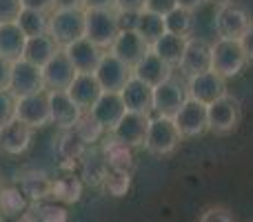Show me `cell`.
<instances>
[{"mask_svg":"<svg viewBox=\"0 0 253 222\" xmlns=\"http://www.w3.org/2000/svg\"><path fill=\"white\" fill-rule=\"evenodd\" d=\"M120 13L109 9H84V38L91 40L98 49L109 51L120 34Z\"/></svg>","mask_w":253,"mask_h":222,"instance_id":"6da1fadb","label":"cell"},{"mask_svg":"<svg viewBox=\"0 0 253 222\" xmlns=\"http://www.w3.org/2000/svg\"><path fill=\"white\" fill-rule=\"evenodd\" d=\"M47 34L60 49L84 38V9H53L49 13Z\"/></svg>","mask_w":253,"mask_h":222,"instance_id":"7a4b0ae2","label":"cell"},{"mask_svg":"<svg viewBox=\"0 0 253 222\" xmlns=\"http://www.w3.org/2000/svg\"><path fill=\"white\" fill-rule=\"evenodd\" d=\"M247 65V56L242 51L238 40H215L211 44V71L220 78H233L238 76Z\"/></svg>","mask_w":253,"mask_h":222,"instance_id":"3957f363","label":"cell"},{"mask_svg":"<svg viewBox=\"0 0 253 222\" xmlns=\"http://www.w3.org/2000/svg\"><path fill=\"white\" fill-rule=\"evenodd\" d=\"M180 140V131L175 129L171 118H162V116H153L149 120V131L144 138V149L153 156H169L178 149Z\"/></svg>","mask_w":253,"mask_h":222,"instance_id":"277c9868","label":"cell"},{"mask_svg":"<svg viewBox=\"0 0 253 222\" xmlns=\"http://www.w3.org/2000/svg\"><path fill=\"white\" fill-rule=\"evenodd\" d=\"M249 22L251 18L245 11V7H240L238 2H231V0H224L213 18L215 34H218L220 40H240V36L247 31Z\"/></svg>","mask_w":253,"mask_h":222,"instance_id":"5b68a950","label":"cell"},{"mask_svg":"<svg viewBox=\"0 0 253 222\" xmlns=\"http://www.w3.org/2000/svg\"><path fill=\"white\" fill-rule=\"evenodd\" d=\"M13 118H16L18 122H22V125H27L31 131L51 125L47 91L34 93V96L16 98V113H13Z\"/></svg>","mask_w":253,"mask_h":222,"instance_id":"8992f818","label":"cell"},{"mask_svg":"<svg viewBox=\"0 0 253 222\" xmlns=\"http://www.w3.org/2000/svg\"><path fill=\"white\" fill-rule=\"evenodd\" d=\"M184 100H187V85L175 76L153 87V111H156V116L173 118L180 107L184 105Z\"/></svg>","mask_w":253,"mask_h":222,"instance_id":"52a82bcc","label":"cell"},{"mask_svg":"<svg viewBox=\"0 0 253 222\" xmlns=\"http://www.w3.org/2000/svg\"><path fill=\"white\" fill-rule=\"evenodd\" d=\"M240 122V102L233 96H222L207 105V125L213 133H229Z\"/></svg>","mask_w":253,"mask_h":222,"instance_id":"ba28073f","label":"cell"},{"mask_svg":"<svg viewBox=\"0 0 253 222\" xmlns=\"http://www.w3.org/2000/svg\"><path fill=\"white\" fill-rule=\"evenodd\" d=\"M9 91L16 98L22 96H34V93L47 91L42 83V71L40 67L31 65L27 60H16L11 62V80H9Z\"/></svg>","mask_w":253,"mask_h":222,"instance_id":"9c48e42d","label":"cell"},{"mask_svg":"<svg viewBox=\"0 0 253 222\" xmlns=\"http://www.w3.org/2000/svg\"><path fill=\"white\" fill-rule=\"evenodd\" d=\"M93 76H96V80L100 83L102 91L120 93L123 87L126 85V80L131 78V67H126L125 62L118 60L111 51H107V53H102L100 65L93 71Z\"/></svg>","mask_w":253,"mask_h":222,"instance_id":"30bf717a","label":"cell"},{"mask_svg":"<svg viewBox=\"0 0 253 222\" xmlns=\"http://www.w3.org/2000/svg\"><path fill=\"white\" fill-rule=\"evenodd\" d=\"M222 96H227V85H224V78H220L215 71H205V74L187 78V98L191 100L211 105Z\"/></svg>","mask_w":253,"mask_h":222,"instance_id":"8fae6325","label":"cell"},{"mask_svg":"<svg viewBox=\"0 0 253 222\" xmlns=\"http://www.w3.org/2000/svg\"><path fill=\"white\" fill-rule=\"evenodd\" d=\"M171 120H173L175 129L180 131L182 138H196V135L205 133L209 129V125H207V105L191 100V98L184 100V105L180 107Z\"/></svg>","mask_w":253,"mask_h":222,"instance_id":"7c38bea8","label":"cell"},{"mask_svg":"<svg viewBox=\"0 0 253 222\" xmlns=\"http://www.w3.org/2000/svg\"><path fill=\"white\" fill-rule=\"evenodd\" d=\"M178 67L184 78L211 71V44L202 38H187L182 60Z\"/></svg>","mask_w":253,"mask_h":222,"instance_id":"4fadbf2b","label":"cell"},{"mask_svg":"<svg viewBox=\"0 0 253 222\" xmlns=\"http://www.w3.org/2000/svg\"><path fill=\"white\" fill-rule=\"evenodd\" d=\"M149 120L151 116H144V113H133V111H126L120 122L109 131L116 140L125 142L126 147H144V138H147V131H149Z\"/></svg>","mask_w":253,"mask_h":222,"instance_id":"5bb4252c","label":"cell"},{"mask_svg":"<svg viewBox=\"0 0 253 222\" xmlns=\"http://www.w3.org/2000/svg\"><path fill=\"white\" fill-rule=\"evenodd\" d=\"M42 83L47 91H67L69 85L76 78V69L69 62V58L65 56V51H58L47 65L42 67Z\"/></svg>","mask_w":253,"mask_h":222,"instance_id":"9a60e30c","label":"cell"},{"mask_svg":"<svg viewBox=\"0 0 253 222\" xmlns=\"http://www.w3.org/2000/svg\"><path fill=\"white\" fill-rule=\"evenodd\" d=\"M49 96V113H51V125H56L60 131H69L78 125L83 111L78 109L67 91H47Z\"/></svg>","mask_w":253,"mask_h":222,"instance_id":"2e32d148","label":"cell"},{"mask_svg":"<svg viewBox=\"0 0 253 222\" xmlns=\"http://www.w3.org/2000/svg\"><path fill=\"white\" fill-rule=\"evenodd\" d=\"M149 49L151 47H149V44L144 43L133 29H120L118 38L114 40V44H111L109 51L114 53L118 60H123L126 67L133 69V67L144 58V53H149Z\"/></svg>","mask_w":253,"mask_h":222,"instance_id":"e0dca14e","label":"cell"},{"mask_svg":"<svg viewBox=\"0 0 253 222\" xmlns=\"http://www.w3.org/2000/svg\"><path fill=\"white\" fill-rule=\"evenodd\" d=\"M65 56L69 58V62L74 65L76 74H93L100 65V58H102V49H98L91 40L87 38H80L76 43L67 44L62 47Z\"/></svg>","mask_w":253,"mask_h":222,"instance_id":"ac0fdd59","label":"cell"},{"mask_svg":"<svg viewBox=\"0 0 253 222\" xmlns=\"http://www.w3.org/2000/svg\"><path fill=\"white\" fill-rule=\"evenodd\" d=\"M67 93H69V98L78 105L80 111L87 113V111L93 109V105L98 102V98L102 96V87H100V83L96 80L93 74H76L74 83L69 85Z\"/></svg>","mask_w":253,"mask_h":222,"instance_id":"d6986e66","label":"cell"},{"mask_svg":"<svg viewBox=\"0 0 253 222\" xmlns=\"http://www.w3.org/2000/svg\"><path fill=\"white\" fill-rule=\"evenodd\" d=\"M120 98H123L126 111H133V113H149L153 111V89L149 85H144L142 80H138L135 76H131L126 80V85L120 91Z\"/></svg>","mask_w":253,"mask_h":222,"instance_id":"ffe728a7","label":"cell"},{"mask_svg":"<svg viewBox=\"0 0 253 222\" xmlns=\"http://www.w3.org/2000/svg\"><path fill=\"white\" fill-rule=\"evenodd\" d=\"M31 144V129L13 118L11 122L0 127V151L9 156H20Z\"/></svg>","mask_w":253,"mask_h":222,"instance_id":"44dd1931","label":"cell"},{"mask_svg":"<svg viewBox=\"0 0 253 222\" xmlns=\"http://www.w3.org/2000/svg\"><path fill=\"white\" fill-rule=\"evenodd\" d=\"M131 76H135L138 80H142L144 85H149V87L153 89V87H158L160 83H165L167 78H171L173 71H171V67L167 65L165 60H160V58L149 49V53H144L142 60L131 69Z\"/></svg>","mask_w":253,"mask_h":222,"instance_id":"7402d4cb","label":"cell"},{"mask_svg":"<svg viewBox=\"0 0 253 222\" xmlns=\"http://www.w3.org/2000/svg\"><path fill=\"white\" fill-rule=\"evenodd\" d=\"M89 113L105 127V131H111L120 122V118L126 113V107H125L123 98H120V93L102 91V96L98 98V102L93 105V109Z\"/></svg>","mask_w":253,"mask_h":222,"instance_id":"603a6c76","label":"cell"},{"mask_svg":"<svg viewBox=\"0 0 253 222\" xmlns=\"http://www.w3.org/2000/svg\"><path fill=\"white\" fill-rule=\"evenodd\" d=\"M58 51H60V47L56 44V40L49 34H40V36H34V38H27L25 51H22V60H27L42 69Z\"/></svg>","mask_w":253,"mask_h":222,"instance_id":"cb8c5ba5","label":"cell"},{"mask_svg":"<svg viewBox=\"0 0 253 222\" xmlns=\"http://www.w3.org/2000/svg\"><path fill=\"white\" fill-rule=\"evenodd\" d=\"M27 44V36L18 27V22H7L0 25V58L9 62H16L22 58Z\"/></svg>","mask_w":253,"mask_h":222,"instance_id":"d4e9b609","label":"cell"},{"mask_svg":"<svg viewBox=\"0 0 253 222\" xmlns=\"http://www.w3.org/2000/svg\"><path fill=\"white\" fill-rule=\"evenodd\" d=\"M184 44H187V38L182 36H173V34H162L156 43L151 44V51L156 53L160 60H165L167 65L173 69V67L180 65L182 60V53H184Z\"/></svg>","mask_w":253,"mask_h":222,"instance_id":"484cf974","label":"cell"},{"mask_svg":"<svg viewBox=\"0 0 253 222\" xmlns=\"http://www.w3.org/2000/svg\"><path fill=\"white\" fill-rule=\"evenodd\" d=\"M102 158H105L107 167L109 169H116V171H131L133 167V149L126 147L125 142L116 140L111 135L105 144H102Z\"/></svg>","mask_w":253,"mask_h":222,"instance_id":"4316f807","label":"cell"},{"mask_svg":"<svg viewBox=\"0 0 253 222\" xmlns=\"http://www.w3.org/2000/svg\"><path fill=\"white\" fill-rule=\"evenodd\" d=\"M83 196V180L78 176H62V178L51 180V198L58 205H74Z\"/></svg>","mask_w":253,"mask_h":222,"instance_id":"83f0119b","label":"cell"},{"mask_svg":"<svg viewBox=\"0 0 253 222\" xmlns=\"http://www.w3.org/2000/svg\"><path fill=\"white\" fill-rule=\"evenodd\" d=\"M31 207V202L27 200V196L22 193L20 187L9 184V187L0 189V214L4 218H18V216L27 214Z\"/></svg>","mask_w":253,"mask_h":222,"instance_id":"f1b7e54d","label":"cell"},{"mask_svg":"<svg viewBox=\"0 0 253 222\" xmlns=\"http://www.w3.org/2000/svg\"><path fill=\"white\" fill-rule=\"evenodd\" d=\"M133 31L144 40V43L151 47L162 34H165V18L158 16V13H151V11H140L135 13V25H133Z\"/></svg>","mask_w":253,"mask_h":222,"instance_id":"f546056e","label":"cell"},{"mask_svg":"<svg viewBox=\"0 0 253 222\" xmlns=\"http://www.w3.org/2000/svg\"><path fill=\"white\" fill-rule=\"evenodd\" d=\"M18 187L22 189L27 200L36 205V202H44L49 198V193H51V178H47V174H42V171H34V174L22 176Z\"/></svg>","mask_w":253,"mask_h":222,"instance_id":"4dcf8cb0","label":"cell"},{"mask_svg":"<svg viewBox=\"0 0 253 222\" xmlns=\"http://www.w3.org/2000/svg\"><path fill=\"white\" fill-rule=\"evenodd\" d=\"M107 174H109V167H107L102 153L91 158H84L83 167H80V178H83V184H91V187H102Z\"/></svg>","mask_w":253,"mask_h":222,"instance_id":"1f68e13d","label":"cell"},{"mask_svg":"<svg viewBox=\"0 0 253 222\" xmlns=\"http://www.w3.org/2000/svg\"><path fill=\"white\" fill-rule=\"evenodd\" d=\"M16 22H18V27L22 29V34H25L27 38H34V36L47 34V27H49V13H42V11H31V9H22Z\"/></svg>","mask_w":253,"mask_h":222,"instance_id":"d6a6232c","label":"cell"},{"mask_svg":"<svg viewBox=\"0 0 253 222\" xmlns=\"http://www.w3.org/2000/svg\"><path fill=\"white\" fill-rule=\"evenodd\" d=\"M58 153L62 156V160H69V162H76L80 158H84L87 153V144L78 138L74 129L69 131H62L60 140H58Z\"/></svg>","mask_w":253,"mask_h":222,"instance_id":"836d02e7","label":"cell"},{"mask_svg":"<svg viewBox=\"0 0 253 222\" xmlns=\"http://www.w3.org/2000/svg\"><path fill=\"white\" fill-rule=\"evenodd\" d=\"M193 27V13L191 11H184V9L175 7L171 13L165 16V29L167 34H173V36H182L187 38L189 31Z\"/></svg>","mask_w":253,"mask_h":222,"instance_id":"e575fe53","label":"cell"},{"mask_svg":"<svg viewBox=\"0 0 253 222\" xmlns=\"http://www.w3.org/2000/svg\"><path fill=\"white\" fill-rule=\"evenodd\" d=\"M29 211L34 214L36 222H69L67 209L58 202H36L29 207Z\"/></svg>","mask_w":253,"mask_h":222,"instance_id":"d590c367","label":"cell"},{"mask_svg":"<svg viewBox=\"0 0 253 222\" xmlns=\"http://www.w3.org/2000/svg\"><path fill=\"white\" fill-rule=\"evenodd\" d=\"M74 131L78 133V138L83 140V142L87 144V147H89V144H93V142H98V140H100L102 135H105V127H102L100 122H98L89 111L80 116L78 125L74 127Z\"/></svg>","mask_w":253,"mask_h":222,"instance_id":"8d00e7d4","label":"cell"},{"mask_svg":"<svg viewBox=\"0 0 253 222\" xmlns=\"http://www.w3.org/2000/svg\"><path fill=\"white\" fill-rule=\"evenodd\" d=\"M100 189H105V193L111 198L126 196V191L131 189V171L109 169V174H107V178H105V182H102Z\"/></svg>","mask_w":253,"mask_h":222,"instance_id":"74e56055","label":"cell"},{"mask_svg":"<svg viewBox=\"0 0 253 222\" xmlns=\"http://www.w3.org/2000/svg\"><path fill=\"white\" fill-rule=\"evenodd\" d=\"M16 113V96L11 91H0V127L13 120Z\"/></svg>","mask_w":253,"mask_h":222,"instance_id":"f35d334b","label":"cell"},{"mask_svg":"<svg viewBox=\"0 0 253 222\" xmlns=\"http://www.w3.org/2000/svg\"><path fill=\"white\" fill-rule=\"evenodd\" d=\"M22 11L20 0H0V25L16 22Z\"/></svg>","mask_w":253,"mask_h":222,"instance_id":"ab89813d","label":"cell"},{"mask_svg":"<svg viewBox=\"0 0 253 222\" xmlns=\"http://www.w3.org/2000/svg\"><path fill=\"white\" fill-rule=\"evenodd\" d=\"M175 7H178L175 0H144V11L158 13V16H162V18L173 11Z\"/></svg>","mask_w":253,"mask_h":222,"instance_id":"60d3db41","label":"cell"},{"mask_svg":"<svg viewBox=\"0 0 253 222\" xmlns=\"http://www.w3.org/2000/svg\"><path fill=\"white\" fill-rule=\"evenodd\" d=\"M200 222H233V218L227 209H222V207H213V209H207L205 214H202Z\"/></svg>","mask_w":253,"mask_h":222,"instance_id":"b9f144b4","label":"cell"},{"mask_svg":"<svg viewBox=\"0 0 253 222\" xmlns=\"http://www.w3.org/2000/svg\"><path fill=\"white\" fill-rule=\"evenodd\" d=\"M114 9L118 13H140L144 9V0H114Z\"/></svg>","mask_w":253,"mask_h":222,"instance_id":"7bdbcfd3","label":"cell"},{"mask_svg":"<svg viewBox=\"0 0 253 222\" xmlns=\"http://www.w3.org/2000/svg\"><path fill=\"white\" fill-rule=\"evenodd\" d=\"M240 47H242V51H245V56H247V62H253V20L249 22V27H247V31L240 36Z\"/></svg>","mask_w":253,"mask_h":222,"instance_id":"ee69618b","label":"cell"},{"mask_svg":"<svg viewBox=\"0 0 253 222\" xmlns=\"http://www.w3.org/2000/svg\"><path fill=\"white\" fill-rule=\"evenodd\" d=\"M22 9H31V11H42V13H49L53 7V0H20Z\"/></svg>","mask_w":253,"mask_h":222,"instance_id":"f6af8a7d","label":"cell"},{"mask_svg":"<svg viewBox=\"0 0 253 222\" xmlns=\"http://www.w3.org/2000/svg\"><path fill=\"white\" fill-rule=\"evenodd\" d=\"M9 80H11V62L0 58V91H9Z\"/></svg>","mask_w":253,"mask_h":222,"instance_id":"bcb514c9","label":"cell"},{"mask_svg":"<svg viewBox=\"0 0 253 222\" xmlns=\"http://www.w3.org/2000/svg\"><path fill=\"white\" fill-rule=\"evenodd\" d=\"M209 2V0H175V4H178L180 9H184V11H198V9H202L205 4Z\"/></svg>","mask_w":253,"mask_h":222,"instance_id":"7dc6e473","label":"cell"},{"mask_svg":"<svg viewBox=\"0 0 253 222\" xmlns=\"http://www.w3.org/2000/svg\"><path fill=\"white\" fill-rule=\"evenodd\" d=\"M56 9H84V0H53Z\"/></svg>","mask_w":253,"mask_h":222,"instance_id":"c3c4849f","label":"cell"},{"mask_svg":"<svg viewBox=\"0 0 253 222\" xmlns=\"http://www.w3.org/2000/svg\"><path fill=\"white\" fill-rule=\"evenodd\" d=\"M114 7V0H84V9H109Z\"/></svg>","mask_w":253,"mask_h":222,"instance_id":"681fc988","label":"cell"},{"mask_svg":"<svg viewBox=\"0 0 253 222\" xmlns=\"http://www.w3.org/2000/svg\"><path fill=\"white\" fill-rule=\"evenodd\" d=\"M13 222H36V218H34V214H31V211H27V214H22V216H18V218H13Z\"/></svg>","mask_w":253,"mask_h":222,"instance_id":"f907efd6","label":"cell"},{"mask_svg":"<svg viewBox=\"0 0 253 222\" xmlns=\"http://www.w3.org/2000/svg\"><path fill=\"white\" fill-rule=\"evenodd\" d=\"M0 222H4V216L2 214H0Z\"/></svg>","mask_w":253,"mask_h":222,"instance_id":"816d5d0a","label":"cell"},{"mask_svg":"<svg viewBox=\"0 0 253 222\" xmlns=\"http://www.w3.org/2000/svg\"><path fill=\"white\" fill-rule=\"evenodd\" d=\"M0 189H2V176H0Z\"/></svg>","mask_w":253,"mask_h":222,"instance_id":"f5cc1de1","label":"cell"}]
</instances>
